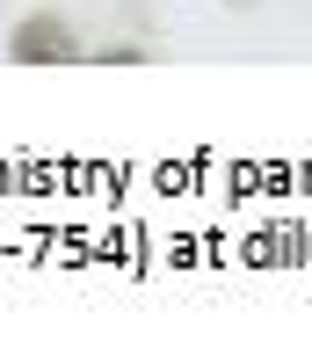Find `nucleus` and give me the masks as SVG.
Returning <instances> with one entry per match:
<instances>
[{
	"instance_id": "nucleus-1",
	"label": "nucleus",
	"mask_w": 312,
	"mask_h": 356,
	"mask_svg": "<svg viewBox=\"0 0 312 356\" xmlns=\"http://www.w3.org/2000/svg\"><path fill=\"white\" fill-rule=\"evenodd\" d=\"M8 58L15 66H73V58H88V51H80L65 15H22V22L8 29Z\"/></svg>"
}]
</instances>
